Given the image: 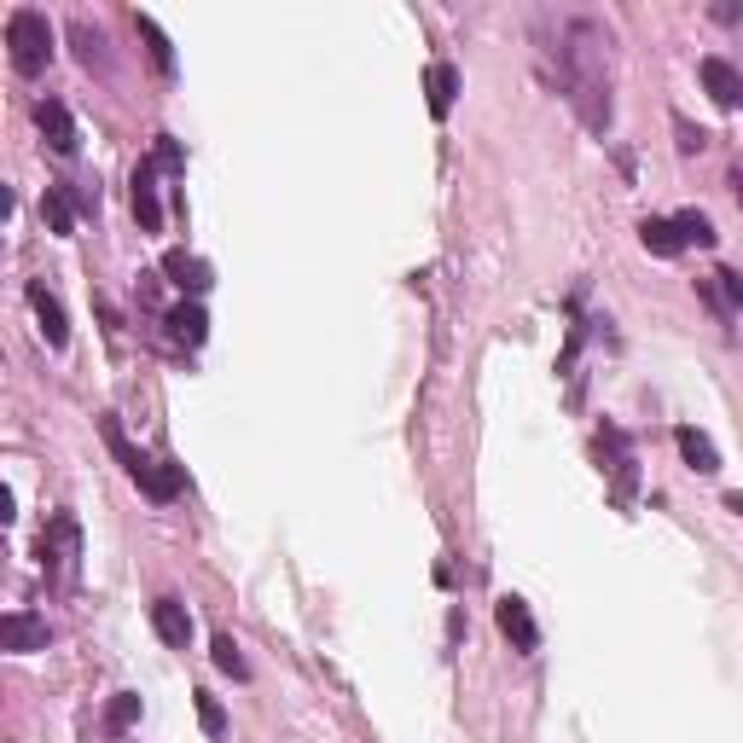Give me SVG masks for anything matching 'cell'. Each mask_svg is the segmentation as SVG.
Listing matches in <instances>:
<instances>
[{
  "mask_svg": "<svg viewBox=\"0 0 743 743\" xmlns=\"http://www.w3.org/2000/svg\"><path fill=\"white\" fill-rule=\"evenodd\" d=\"M604 47H610V36L593 24V18H569L557 24V88H564V99L581 111V123L604 134L610 128V76H604Z\"/></svg>",
  "mask_w": 743,
  "mask_h": 743,
  "instance_id": "obj_1",
  "label": "cell"
},
{
  "mask_svg": "<svg viewBox=\"0 0 743 743\" xmlns=\"http://www.w3.org/2000/svg\"><path fill=\"white\" fill-rule=\"evenodd\" d=\"M99 436H105V448L116 453V465H123L134 482H140V494H146V500L168 505V500L180 494V470H175V465H158V459H146V453H140V448H134L128 436H123V418H116V413H105V418H99Z\"/></svg>",
  "mask_w": 743,
  "mask_h": 743,
  "instance_id": "obj_2",
  "label": "cell"
},
{
  "mask_svg": "<svg viewBox=\"0 0 743 743\" xmlns=\"http://www.w3.org/2000/svg\"><path fill=\"white\" fill-rule=\"evenodd\" d=\"M7 47H12V71L41 76L47 59H53V24H47V12H36V7L12 12L7 18Z\"/></svg>",
  "mask_w": 743,
  "mask_h": 743,
  "instance_id": "obj_3",
  "label": "cell"
},
{
  "mask_svg": "<svg viewBox=\"0 0 743 743\" xmlns=\"http://www.w3.org/2000/svg\"><path fill=\"white\" fill-rule=\"evenodd\" d=\"M494 621H500V633L512 639V645L529 656V651H540V628H534V610L522 604L517 593H505L500 604H494Z\"/></svg>",
  "mask_w": 743,
  "mask_h": 743,
  "instance_id": "obj_4",
  "label": "cell"
},
{
  "mask_svg": "<svg viewBox=\"0 0 743 743\" xmlns=\"http://www.w3.org/2000/svg\"><path fill=\"white\" fill-rule=\"evenodd\" d=\"M36 123H41V134H47V146L59 151V158H76L81 151V134H76V116L59 105V99H41L36 105Z\"/></svg>",
  "mask_w": 743,
  "mask_h": 743,
  "instance_id": "obj_5",
  "label": "cell"
},
{
  "mask_svg": "<svg viewBox=\"0 0 743 743\" xmlns=\"http://www.w3.org/2000/svg\"><path fill=\"white\" fill-rule=\"evenodd\" d=\"M697 76H703V88H708V99H715V105H726V111H738V105H743V76H738L720 53L697 59Z\"/></svg>",
  "mask_w": 743,
  "mask_h": 743,
  "instance_id": "obj_6",
  "label": "cell"
},
{
  "mask_svg": "<svg viewBox=\"0 0 743 743\" xmlns=\"http://www.w3.org/2000/svg\"><path fill=\"white\" fill-rule=\"evenodd\" d=\"M76 546H81V529H76V517H53L47 522V534H41V564L47 569H71L76 564Z\"/></svg>",
  "mask_w": 743,
  "mask_h": 743,
  "instance_id": "obj_7",
  "label": "cell"
},
{
  "mask_svg": "<svg viewBox=\"0 0 743 743\" xmlns=\"http://www.w3.org/2000/svg\"><path fill=\"white\" fill-rule=\"evenodd\" d=\"M0 639H7V651H18V656H29V651H47V621L41 616H29V610H7L0 616Z\"/></svg>",
  "mask_w": 743,
  "mask_h": 743,
  "instance_id": "obj_8",
  "label": "cell"
},
{
  "mask_svg": "<svg viewBox=\"0 0 743 743\" xmlns=\"http://www.w3.org/2000/svg\"><path fill=\"white\" fill-rule=\"evenodd\" d=\"M151 628H158V639H163L168 651H186V645H192V616H186V604L168 599V593L151 604Z\"/></svg>",
  "mask_w": 743,
  "mask_h": 743,
  "instance_id": "obj_9",
  "label": "cell"
},
{
  "mask_svg": "<svg viewBox=\"0 0 743 743\" xmlns=\"http://www.w3.org/2000/svg\"><path fill=\"white\" fill-rule=\"evenodd\" d=\"M29 308H36V319H41V337H47V349H64V343H71V319H64L59 297L47 291V285H29Z\"/></svg>",
  "mask_w": 743,
  "mask_h": 743,
  "instance_id": "obj_10",
  "label": "cell"
},
{
  "mask_svg": "<svg viewBox=\"0 0 743 743\" xmlns=\"http://www.w3.org/2000/svg\"><path fill=\"white\" fill-rule=\"evenodd\" d=\"M134 215H140V227L146 232H158L163 227V204H158V163H140L134 168Z\"/></svg>",
  "mask_w": 743,
  "mask_h": 743,
  "instance_id": "obj_11",
  "label": "cell"
},
{
  "mask_svg": "<svg viewBox=\"0 0 743 743\" xmlns=\"http://www.w3.org/2000/svg\"><path fill=\"white\" fill-rule=\"evenodd\" d=\"M163 326H168V337H175V343L198 349V343L210 337V314L198 308V302H180V308H168V314H163Z\"/></svg>",
  "mask_w": 743,
  "mask_h": 743,
  "instance_id": "obj_12",
  "label": "cell"
},
{
  "mask_svg": "<svg viewBox=\"0 0 743 743\" xmlns=\"http://www.w3.org/2000/svg\"><path fill=\"white\" fill-rule=\"evenodd\" d=\"M673 442H680V459L697 470V477H715V470H720V453H715V442H708L703 430L680 425V430H673Z\"/></svg>",
  "mask_w": 743,
  "mask_h": 743,
  "instance_id": "obj_13",
  "label": "cell"
},
{
  "mask_svg": "<svg viewBox=\"0 0 743 743\" xmlns=\"http://www.w3.org/2000/svg\"><path fill=\"white\" fill-rule=\"evenodd\" d=\"M163 274L180 285V291H192V297H204L210 291V267L198 262V256H186V250H168L163 256Z\"/></svg>",
  "mask_w": 743,
  "mask_h": 743,
  "instance_id": "obj_14",
  "label": "cell"
},
{
  "mask_svg": "<svg viewBox=\"0 0 743 743\" xmlns=\"http://www.w3.org/2000/svg\"><path fill=\"white\" fill-rule=\"evenodd\" d=\"M41 222L59 232V239H71L76 232V198H71V186H47V198H41Z\"/></svg>",
  "mask_w": 743,
  "mask_h": 743,
  "instance_id": "obj_15",
  "label": "cell"
},
{
  "mask_svg": "<svg viewBox=\"0 0 743 743\" xmlns=\"http://www.w3.org/2000/svg\"><path fill=\"white\" fill-rule=\"evenodd\" d=\"M425 93H430V111H436V116H448V111H453V99H459V71H453L448 59H436V64H430V76H425Z\"/></svg>",
  "mask_w": 743,
  "mask_h": 743,
  "instance_id": "obj_16",
  "label": "cell"
},
{
  "mask_svg": "<svg viewBox=\"0 0 743 743\" xmlns=\"http://www.w3.org/2000/svg\"><path fill=\"white\" fill-rule=\"evenodd\" d=\"M639 239H645V250L651 256H680V227L668 222V215H645V222H639Z\"/></svg>",
  "mask_w": 743,
  "mask_h": 743,
  "instance_id": "obj_17",
  "label": "cell"
},
{
  "mask_svg": "<svg viewBox=\"0 0 743 743\" xmlns=\"http://www.w3.org/2000/svg\"><path fill=\"white\" fill-rule=\"evenodd\" d=\"M673 227H680V244H697V250H715V239H720L715 222H708L703 210H680V215H673Z\"/></svg>",
  "mask_w": 743,
  "mask_h": 743,
  "instance_id": "obj_18",
  "label": "cell"
},
{
  "mask_svg": "<svg viewBox=\"0 0 743 743\" xmlns=\"http://www.w3.org/2000/svg\"><path fill=\"white\" fill-rule=\"evenodd\" d=\"M134 29H140V36H146V47H151V64H158L163 76H175V47H168V36H163V29L151 24L146 12H134Z\"/></svg>",
  "mask_w": 743,
  "mask_h": 743,
  "instance_id": "obj_19",
  "label": "cell"
},
{
  "mask_svg": "<svg viewBox=\"0 0 743 743\" xmlns=\"http://www.w3.org/2000/svg\"><path fill=\"white\" fill-rule=\"evenodd\" d=\"M71 41H76V53H81V64H88V71H93V64L105 71V36H99V29H93L88 18H76V24H71Z\"/></svg>",
  "mask_w": 743,
  "mask_h": 743,
  "instance_id": "obj_20",
  "label": "cell"
},
{
  "mask_svg": "<svg viewBox=\"0 0 743 743\" xmlns=\"http://www.w3.org/2000/svg\"><path fill=\"white\" fill-rule=\"evenodd\" d=\"M210 656H215V668H222V673H232V680H250V663L239 656V639H232V633H215Z\"/></svg>",
  "mask_w": 743,
  "mask_h": 743,
  "instance_id": "obj_21",
  "label": "cell"
},
{
  "mask_svg": "<svg viewBox=\"0 0 743 743\" xmlns=\"http://www.w3.org/2000/svg\"><path fill=\"white\" fill-rule=\"evenodd\" d=\"M192 703H198V726H204L210 738H222V732H227V708H222V697H215V691H192Z\"/></svg>",
  "mask_w": 743,
  "mask_h": 743,
  "instance_id": "obj_22",
  "label": "cell"
},
{
  "mask_svg": "<svg viewBox=\"0 0 743 743\" xmlns=\"http://www.w3.org/2000/svg\"><path fill=\"white\" fill-rule=\"evenodd\" d=\"M134 720H140V697H134V691H116L111 708H105V732H128Z\"/></svg>",
  "mask_w": 743,
  "mask_h": 743,
  "instance_id": "obj_23",
  "label": "cell"
},
{
  "mask_svg": "<svg viewBox=\"0 0 743 743\" xmlns=\"http://www.w3.org/2000/svg\"><path fill=\"white\" fill-rule=\"evenodd\" d=\"M151 163H158V168H168V175H180V168H186V158H180V140H175V134H158V151H151Z\"/></svg>",
  "mask_w": 743,
  "mask_h": 743,
  "instance_id": "obj_24",
  "label": "cell"
},
{
  "mask_svg": "<svg viewBox=\"0 0 743 743\" xmlns=\"http://www.w3.org/2000/svg\"><path fill=\"white\" fill-rule=\"evenodd\" d=\"M715 279H720V291H726V297H732V308L743 314V274H738V267H720V274H715Z\"/></svg>",
  "mask_w": 743,
  "mask_h": 743,
  "instance_id": "obj_25",
  "label": "cell"
},
{
  "mask_svg": "<svg viewBox=\"0 0 743 743\" xmlns=\"http://www.w3.org/2000/svg\"><path fill=\"white\" fill-rule=\"evenodd\" d=\"M673 134H680V151H703V140H708V134H703V128H691L685 116H673Z\"/></svg>",
  "mask_w": 743,
  "mask_h": 743,
  "instance_id": "obj_26",
  "label": "cell"
},
{
  "mask_svg": "<svg viewBox=\"0 0 743 743\" xmlns=\"http://www.w3.org/2000/svg\"><path fill=\"white\" fill-rule=\"evenodd\" d=\"M726 512H738V517H743V494H726Z\"/></svg>",
  "mask_w": 743,
  "mask_h": 743,
  "instance_id": "obj_27",
  "label": "cell"
},
{
  "mask_svg": "<svg viewBox=\"0 0 743 743\" xmlns=\"http://www.w3.org/2000/svg\"><path fill=\"white\" fill-rule=\"evenodd\" d=\"M732 192H738V204H743V168H732Z\"/></svg>",
  "mask_w": 743,
  "mask_h": 743,
  "instance_id": "obj_28",
  "label": "cell"
}]
</instances>
